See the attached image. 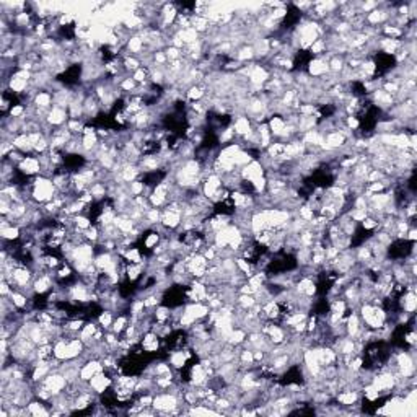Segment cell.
I'll return each mask as SVG.
<instances>
[{
  "instance_id": "52a82bcc",
  "label": "cell",
  "mask_w": 417,
  "mask_h": 417,
  "mask_svg": "<svg viewBox=\"0 0 417 417\" xmlns=\"http://www.w3.org/2000/svg\"><path fill=\"white\" fill-rule=\"evenodd\" d=\"M16 170L26 176H39L43 173V167L39 163L38 157H25L23 162L16 167Z\"/></svg>"
},
{
  "instance_id": "5b68a950",
  "label": "cell",
  "mask_w": 417,
  "mask_h": 417,
  "mask_svg": "<svg viewBox=\"0 0 417 417\" xmlns=\"http://www.w3.org/2000/svg\"><path fill=\"white\" fill-rule=\"evenodd\" d=\"M68 119H70V116H68L67 108H60V106L54 105L49 110L48 118H46V124H48L49 127H62L64 124H67Z\"/></svg>"
},
{
  "instance_id": "30bf717a",
  "label": "cell",
  "mask_w": 417,
  "mask_h": 417,
  "mask_svg": "<svg viewBox=\"0 0 417 417\" xmlns=\"http://www.w3.org/2000/svg\"><path fill=\"white\" fill-rule=\"evenodd\" d=\"M249 85L251 87H264V83L267 82V80L271 78V72L267 70V68L264 65H258V64H254L253 67V70H251L249 73Z\"/></svg>"
},
{
  "instance_id": "1f68e13d",
  "label": "cell",
  "mask_w": 417,
  "mask_h": 417,
  "mask_svg": "<svg viewBox=\"0 0 417 417\" xmlns=\"http://www.w3.org/2000/svg\"><path fill=\"white\" fill-rule=\"evenodd\" d=\"M124 258L127 262H132V264H144V259H142L140 251L137 248H127L124 251Z\"/></svg>"
},
{
  "instance_id": "9a60e30c",
  "label": "cell",
  "mask_w": 417,
  "mask_h": 417,
  "mask_svg": "<svg viewBox=\"0 0 417 417\" xmlns=\"http://www.w3.org/2000/svg\"><path fill=\"white\" fill-rule=\"evenodd\" d=\"M233 130H235L237 135L243 137L253 130V122H251V119L248 116H244V114L237 116V119L233 121Z\"/></svg>"
},
{
  "instance_id": "8fae6325",
  "label": "cell",
  "mask_w": 417,
  "mask_h": 417,
  "mask_svg": "<svg viewBox=\"0 0 417 417\" xmlns=\"http://www.w3.org/2000/svg\"><path fill=\"white\" fill-rule=\"evenodd\" d=\"M329 73V65L326 57H315L308 64V75L310 77H326Z\"/></svg>"
},
{
  "instance_id": "277c9868",
  "label": "cell",
  "mask_w": 417,
  "mask_h": 417,
  "mask_svg": "<svg viewBox=\"0 0 417 417\" xmlns=\"http://www.w3.org/2000/svg\"><path fill=\"white\" fill-rule=\"evenodd\" d=\"M100 372H105V367H103L101 360L100 358H90V360H87L82 367H80V381L88 383V381Z\"/></svg>"
},
{
  "instance_id": "44dd1931",
  "label": "cell",
  "mask_w": 417,
  "mask_h": 417,
  "mask_svg": "<svg viewBox=\"0 0 417 417\" xmlns=\"http://www.w3.org/2000/svg\"><path fill=\"white\" fill-rule=\"evenodd\" d=\"M191 357V354L187 352V351H175V352H171V356H170V363H171V367L176 368V370H181L182 367L186 365L187 362V358Z\"/></svg>"
},
{
  "instance_id": "83f0119b",
  "label": "cell",
  "mask_w": 417,
  "mask_h": 417,
  "mask_svg": "<svg viewBox=\"0 0 417 417\" xmlns=\"http://www.w3.org/2000/svg\"><path fill=\"white\" fill-rule=\"evenodd\" d=\"M204 96H205V88L202 87V85H192V87H189L186 91V98L189 101H192V103L201 101Z\"/></svg>"
},
{
  "instance_id": "ba28073f",
  "label": "cell",
  "mask_w": 417,
  "mask_h": 417,
  "mask_svg": "<svg viewBox=\"0 0 417 417\" xmlns=\"http://www.w3.org/2000/svg\"><path fill=\"white\" fill-rule=\"evenodd\" d=\"M239 175H241L243 181H253L256 178H261V176H264L266 170L261 165V162H258V160H253V162H249L246 167L239 168Z\"/></svg>"
},
{
  "instance_id": "e575fe53",
  "label": "cell",
  "mask_w": 417,
  "mask_h": 417,
  "mask_svg": "<svg viewBox=\"0 0 417 417\" xmlns=\"http://www.w3.org/2000/svg\"><path fill=\"white\" fill-rule=\"evenodd\" d=\"M160 241H162V235H160V233H158L157 230H153V232L148 233L147 238L144 239V246H145L147 249H153Z\"/></svg>"
},
{
  "instance_id": "f546056e",
  "label": "cell",
  "mask_w": 417,
  "mask_h": 417,
  "mask_svg": "<svg viewBox=\"0 0 417 417\" xmlns=\"http://www.w3.org/2000/svg\"><path fill=\"white\" fill-rule=\"evenodd\" d=\"M232 160H233V163H235L237 168H243V167H246L249 162H253V157H251L249 152L243 150V148H241V150H239Z\"/></svg>"
},
{
  "instance_id": "8d00e7d4",
  "label": "cell",
  "mask_w": 417,
  "mask_h": 417,
  "mask_svg": "<svg viewBox=\"0 0 417 417\" xmlns=\"http://www.w3.org/2000/svg\"><path fill=\"white\" fill-rule=\"evenodd\" d=\"M360 224L365 230H375V228H378V220H375L373 217H370V215H367V219L362 220Z\"/></svg>"
},
{
  "instance_id": "d4e9b609",
  "label": "cell",
  "mask_w": 417,
  "mask_h": 417,
  "mask_svg": "<svg viewBox=\"0 0 417 417\" xmlns=\"http://www.w3.org/2000/svg\"><path fill=\"white\" fill-rule=\"evenodd\" d=\"M98 328H100V324L98 326H96V324L93 323V321H90V323H85L83 324V328H82V331H80V334H78V338L82 339L85 344H88V342L93 339V336H95V333L96 331H98Z\"/></svg>"
},
{
  "instance_id": "7c38bea8",
  "label": "cell",
  "mask_w": 417,
  "mask_h": 417,
  "mask_svg": "<svg viewBox=\"0 0 417 417\" xmlns=\"http://www.w3.org/2000/svg\"><path fill=\"white\" fill-rule=\"evenodd\" d=\"M360 328H362L360 316H358L357 311H352L351 315L346 318V333H347V336L352 339H356L357 334L360 333Z\"/></svg>"
},
{
  "instance_id": "d6a6232c",
  "label": "cell",
  "mask_w": 417,
  "mask_h": 417,
  "mask_svg": "<svg viewBox=\"0 0 417 417\" xmlns=\"http://www.w3.org/2000/svg\"><path fill=\"white\" fill-rule=\"evenodd\" d=\"M65 125L73 135H82L85 129V121L83 119H68Z\"/></svg>"
},
{
  "instance_id": "2e32d148",
  "label": "cell",
  "mask_w": 417,
  "mask_h": 417,
  "mask_svg": "<svg viewBox=\"0 0 417 417\" xmlns=\"http://www.w3.org/2000/svg\"><path fill=\"white\" fill-rule=\"evenodd\" d=\"M399 306H401L403 311L414 315V311L417 308V297L414 294V290H406V292H404V295L401 297V301H399Z\"/></svg>"
},
{
  "instance_id": "3957f363",
  "label": "cell",
  "mask_w": 417,
  "mask_h": 417,
  "mask_svg": "<svg viewBox=\"0 0 417 417\" xmlns=\"http://www.w3.org/2000/svg\"><path fill=\"white\" fill-rule=\"evenodd\" d=\"M114 385V380L111 378L110 375H106L105 372H100V373H96L93 378H91L88 381V386H90V390L91 391H95L96 395L101 396V395H105V393L110 390V386Z\"/></svg>"
},
{
  "instance_id": "4316f807",
  "label": "cell",
  "mask_w": 417,
  "mask_h": 417,
  "mask_svg": "<svg viewBox=\"0 0 417 417\" xmlns=\"http://www.w3.org/2000/svg\"><path fill=\"white\" fill-rule=\"evenodd\" d=\"M179 38L182 39V43L186 46L187 44H192V43H197L199 39H201V34H199L194 28H187V30H179L178 31Z\"/></svg>"
},
{
  "instance_id": "ac0fdd59",
  "label": "cell",
  "mask_w": 417,
  "mask_h": 417,
  "mask_svg": "<svg viewBox=\"0 0 417 417\" xmlns=\"http://www.w3.org/2000/svg\"><path fill=\"white\" fill-rule=\"evenodd\" d=\"M233 59H237L239 64H243V62H251L253 59H256L253 44H243L241 48H238L235 51V54H233Z\"/></svg>"
},
{
  "instance_id": "603a6c76",
  "label": "cell",
  "mask_w": 417,
  "mask_h": 417,
  "mask_svg": "<svg viewBox=\"0 0 417 417\" xmlns=\"http://www.w3.org/2000/svg\"><path fill=\"white\" fill-rule=\"evenodd\" d=\"M244 341H246V331H244L243 328H233V331H232L230 336H228V339H227L228 344L237 346V347L243 346Z\"/></svg>"
},
{
  "instance_id": "d590c367",
  "label": "cell",
  "mask_w": 417,
  "mask_h": 417,
  "mask_svg": "<svg viewBox=\"0 0 417 417\" xmlns=\"http://www.w3.org/2000/svg\"><path fill=\"white\" fill-rule=\"evenodd\" d=\"M73 225H75V228H78V230H87V228L91 227V220L85 214H78V215H73Z\"/></svg>"
},
{
  "instance_id": "4dcf8cb0",
  "label": "cell",
  "mask_w": 417,
  "mask_h": 417,
  "mask_svg": "<svg viewBox=\"0 0 417 417\" xmlns=\"http://www.w3.org/2000/svg\"><path fill=\"white\" fill-rule=\"evenodd\" d=\"M113 321H114V316H113V310H103L100 313V316H98V324L103 328V329H111L113 326Z\"/></svg>"
},
{
  "instance_id": "74e56055",
  "label": "cell",
  "mask_w": 417,
  "mask_h": 417,
  "mask_svg": "<svg viewBox=\"0 0 417 417\" xmlns=\"http://www.w3.org/2000/svg\"><path fill=\"white\" fill-rule=\"evenodd\" d=\"M404 341H406L409 346H413V347H414V344H416V331L413 329V331H411V333H408L406 336H404Z\"/></svg>"
},
{
  "instance_id": "f1b7e54d",
  "label": "cell",
  "mask_w": 417,
  "mask_h": 417,
  "mask_svg": "<svg viewBox=\"0 0 417 417\" xmlns=\"http://www.w3.org/2000/svg\"><path fill=\"white\" fill-rule=\"evenodd\" d=\"M127 191L130 194V197H137V196H144V192L147 191V186L144 181L135 179L130 184H127Z\"/></svg>"
},
{
  "instance_id": "e0dca14e",
  "label": "cell",
  "mask_w": 417,
  "mask_h": 417,
  "mask_svg": "<svg viewBox=\"0 0 417 417\" xmlns=\"http://www.w3.org/2000/svg\"><path fill=\"white\" fill-rule=\"evenodd\" d=\"M30 87H31V85H30L28 80L18 78L16 75H11L8 78V83H7L8 91H11V93H15V95H23Z\"/></svg>"
},
{
  "instance_id": "5bb4252c",
  "label": "cell",
  "mask_w": 417,
  "mask_h": 417,
  "mask_svg": "<svg viewBox=\"0 0 417 417\" xmlns=\"http://www.w3.org/2000/svg\"><path fill=\"white\" fill-rule=\"evenodd\" d=\"M33 105L43 110H51L54 106V95L49 93L48 90H39L33 100Z\"/></svg>"
},
{
  "instance_id": "cb8c5ba5",
  "label": "cell",
  "mask_w": 417,
  "mask_h": 417,
  "mask_svg": "<svg viewBox=\"0 0 417 417\" xmlns=\"http://www.w3.org/2000/svg\"><path fill=\"white\" fill-rule=\"evenodd\" d=\"M0 237H2L3 241H16V239L21 238V227L11 225L5 228V230H0Z\"/></svg>"
},
{
  "instance_id": "484cf974",
  "label": "cell",
  "mask_w": 417,
  "mask_h": 417,
  "mask_svg": "<svg viewBox=\"0 0 417 417\" xmlns=\"http://www.w3.org/2000/svg\"><path fill=\"white\" fill-rule=\"evenodd\" d=\"M142 274H144V264H132V262H129L125 266V277L130 282H135L137 279H140Z\"/></svg>"
},
{
  "instance_id": "8992f818",
  "label": "cell",
  "mask_w": 417,
  "mask_h": 417,
  "mask_svg": "<svg viewBox=\"0 0 417 417\" xmlns=\"http://www.w3.org/2000/svg\"><path fill=\"white\" fill-rule=\"evenodd\" d=\"M360 391L358 390H352V388H347V390H342L341 393H338L334 398L336 401H338L341 406L344 408H354V406H358L360 404Z\"/></svg>"
},
{
  "instance_id": "836d02e7",
  "label": "cell",
  "mask_w": 417,
  "mask_h": 417,
  "mask_svg": "<svg viewBox=\"0 0 417 417\" xmlns=\"http://www.w3.org/2000/svg\"><path fill=\"white\" fill-rule=\"evenodd\" d=\"M127 324H129V318L124 316V315H121V316H118V318L113 321V326H111L110 331H113V333H116V334L119 336V334L124 333V329L127 328Z\"/></svg>"
},
{
  "instance_id": "4fadbf2b",
  "label": "cell",
  "mask_w": 417,
  "mask_h": 417,
  "mask_svg": "<svg viewBox=\"0 0 417 417\" xmlns=\"http://www.w3.org/2000/svg\"><path fill=\"white\" fill-rule=\"evenodd\" d=\"M142 349L145 352H157L160 347V336L153 331H147V333L142 336Z\"/></svg>"
},
{
  "instance_id": "d6986e66",
  "label": "cell",
  "mask_w": 417,
  "mask_h": 417,
  "mask_svg": "<svg viewBox=\"0 0 417 417\" xmlns=\"http://www.w3.org/2000/svg\"><path fill=\"white\" fill-rule=\"evenodd\" d=\"M125 49L129 51L130 56H140L142 51L145 49V44L139 34H134V36H129L127 43H125Z\"/></svg>"
},
{
  "instance_id": "7a4b0ae2",
  "label": "cell",
  "mask_w": 417,
  "mask_h": 417,
  "mask_svg": "<svg viewBox=\"0 0 417 417\" xmlns=\"http://www.w3.org/2000/svg\"><path fill=\"white\" fill-rule=\"evenodd\" d=\"M41 383L48 388V390L53 393V395H60L64 393V390L67 388V380L62 372H51L46 378L41 381Z\"/></svg>"
},
{
  "instance_id": "7402d4cb",
  "label": "cell",
  "mask_w": 417,
  "mask_h": 417,
  "mask_svg": "<svg viewBox=\"0 0 417 417\" xmlns=\"http://www.w3.org/2000/svg\"><path fill=\"white\" fill-rule=\"evenodd\" d=\"M13 145H15V148L18 152H21V153H30V152H33V148H34V145H33V142L30 140V137H28V134H18L13 139Z\"/></svg>"
},
{
  "instance_id": "ffe728a7",
  "label": "cell",
  "mask_w": 417,
  "mask_h": 417,
  "mask_svg": "<svg viewBox=\"0 0 417 417\" xmlns=\"http://www.w3.org/2000/svg\"><path fill=\"white\" fill-rule=\"evenodd\" d=\"M26 411H28V414L30 416H34V417H39V416H49V414H53L51 413V409L46 408V404L44 401H36V399H31L30 404L26 406Z\"/></svg>"
},
{
  "instance_id": "6da1fadb",
  "label": "cell",
  "mask_w": 417,
  "mask_h": 417,
  "mask_svg": "<svg viewBox=\"0 0 417 417\" xmlns=\"http://www.w3.org/2000/svg\"><path fill=\"white\" fill-rule=\"evenodd\" d=\"M395 362H396V368H398V375L403 376V378H411L416 373V363L414 358L409 352H399L395 356Z\"/></svg>"
},
{
  "instance_id": "9c48e42d",
  "label": "cell",
  "mask_w": 417,
  "mask_h": 417,
  "mask_svg": "<svg viewBox=\"0 0 417 417\" xmlns=\"http://www.w3.org/2000/svg\"><path fill=\"white\" fill-rule=\"evenodd\" d=\"M222 186H224V184H222V176L212 173V175H209L207 178L204 179V182H202V194L209 199L210 202H212L215 192L219 191Z\"/></svg>"
}]
</instances>
